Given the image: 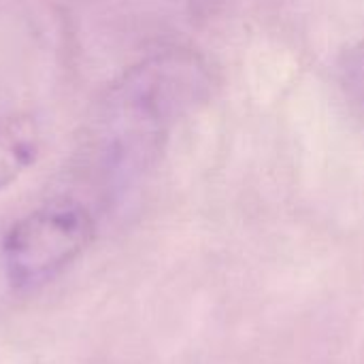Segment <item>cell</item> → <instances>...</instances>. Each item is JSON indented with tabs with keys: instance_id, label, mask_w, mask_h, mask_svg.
I'll return each mask as SVG.
<instances>
[{
	"instance_id": "1",
	"label": "cell",
	"mask_w": 364,
	"mask_h": 364,
	"mask_svg": "<svg viewBox=\"0 0 364 364\" xmlns=\"http://www.w3.org/2000/svg\"><path fill=\"white\" fill-rule=\"evenodd\" d=\"M209 85L207 66L186 51L151 55L111 85L90 134L92 166L105 194L117 196L147 173L171 130L207 98Z\"/></svg>"
},
{
	"instance_id": "2",
	"label": "cell",
	"mask_w": 364,
	"mask_h": 364,
	"mask_svg": "<svg viewBox=\"0 0 364 364\" xmlns=\"http://www.w3.org/2000/svg\"><path fill=\"white\" fill-rule=\"evenodd\" d=\"M96 209L75 194H60L15 220L0 239V269L6 286L30 294L55 282L92 245Z\"/></svg>"
},
{
	"instance_id": "3",
	"label": "cell",
	"mask_w": 364,
	"mask_h": 364,
	"mask_svg": "<svg viewBox=\"0 0 364 364\" xmlns=\"http://www.w3.org/2000/svg\"><path fill=\"white\" fill-rule=\"evenodd\" d=\"M43 132L26 113L0 117V192L19 181L41 158Z\"/></svg>"
},
{
	"instance_id": "4",
	"label": "cell",
	"mask_w": 364,
	"mask_h": 364,
	"mask_svg": "<svg viewBox=\"0 0 364 364\" xmlns=\"http://www.w3.org/2000/svg\"><path fill=\"white\" fill-rule=\"evenodd\" d=\"M339 79L350 100L364 113V41L352 45L341 55Z\"/></svg>"
}]
</instances>
